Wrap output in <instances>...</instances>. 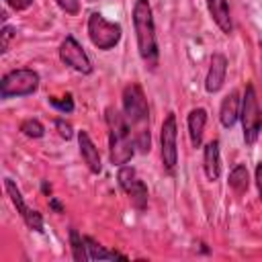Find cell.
Instances as JSON below:
<instances>
[{"mask_svg": "<svg viewBox=\"0 0 262 262\" xmlns=\"http://www.w3.org/2000/svg\"><path fill=\"white\" fill-rule=\"evenodd\" d=\"M123 115L133 133L135 147L139 154H149L151 149V121L149 106L143 88L137 82H131L123 88Z\"/></svg>", "mask_w": 262, "mask_h": 262, "instance_id": "6da1fadb", "label": "cell"}, {"mask_svg": "<svg viewBox=\"0 0 262 262\" xmlns=\"http://www.w3.org/2000/svg\"><path fill=\"white\" fill-rule=\"evenodd\" d=\"M133 29L137 39V51L147 70H156L160 63V49L154 25V12L147 0H135L133 4Z\"/></svg>", "mask_w": 262, "mask_h": 262, "instance_id": "7a4b0ae2", "label": "cell"}, {"mask_svg": "<svg viewBox=\"0 0 262 262\" xmlns=\"http://www.w3.org/2000/svg\"><path fill=\"white\" fill-rule=\"evenodd\" d=\"M104 121L108 129V158L113 166L129 164L135 154V139L125 121V115L115 106L104 108Z\"/></svg>", "mask_w": 262, "mask_h": 262, "instance_id": "3957f363", "label": "cell"}, {"mask_svg": "<svg viewBox=\"0 0 262 262\" xmlns=\"http://www.w3.org/2000/svg\"><path fill=\"white\" fill-rule=\"evenodd\" d=\"M239 119H242V131H244V143L252 147L258 141V135L262 131V111L258 104V94L254 84L246 86L244 98H242V108H239Z\"/></svg>", "mask_w": 262, "mask_h": 262, "instance_id": "277c9868", "label": "cell"}, {"mask_svg": "<svg viewBox=\"0 0 262 262\" xmlns=\"http://www.w3.org/2000/svg\"><path fill=\"white\" fill-rule=\"evenodd\" d=\"M39 88V74L31 68H18L2 76L0 80V96L14 98V96H29Z\"/></svg>", "mask_w": 262, "mask_h": 262, "instance_id": "5b68a950", "label": "cell"}, {"mask_svg": "<svg viewBox=\"0 0 262 262\" xmlns=\"http://www.w3.org/2000/svg\"><path fill=\"white\" fill-rule=\"evenodd\" d=\"M121 35H123V29L119 23L106 20L100 12H92L88 16V37L96 49L100 51L113 49L121 41Z\"/></svg>", "mask_w": 262, "mask_h": 262, "instance_id": "8992f818", "label": "cell"}, {"mask_svg": "<svg viewBox=\"0 0 262 262\" xmlns=\"http://www.w3.org/2000/svg\"><path fill=\"white\" fill-rule=\"evenodd\" d=\"M117 180H119V186L125 190V194L129 196L131 205L143 213L147 209V201H149V192H147V186L141 178H137L135 174V168L129 166V164H123L119 166V174H117Z\"/></svg>", "mask_w": 262, "mask_h": 262, "instance_id": "52a82bcc", "label": "cell"}, {"mask_svg": "<svg viewBox=\"0 0 262 262\" xmlns=\"http://www.w3.org/2000/svg\"><path fill=\"white\" fill-rule=\"evenodd\" d=\"M160 147H162V164H164L166 172L172 174L178 164V123H176L174 113H168L162 123Z\"/></svg>", "mask_w": 262, "mask_h": 262, "instance_id": "ba28073f", "label": "cell"}, {"mask_svg": "<svg viewBox=\"0 0 262 262\" xmlns=\"http://www.w3.org/2000/svg\"><path fill=\"white\" fill-rule=\"evenodd\" d=\"M59 59L68 68H72L74 72H78V74H84V76L92 74V61H90L88 53L84 51V47L72 35H68L61 41V45H59Z\"/></svg>", "mask_w": 262, "mask_h": 262, "instance_id": "9c48e42d", "label": "cell"}, {"mask_svg": "<svg viewBox=\"0 0 262 262\" xmlns=\"http://www.w3.org/2000/svg\"><path fill=\"white\" fill-rule=\"evenodd\" d=\"M4 190H6V194L10 196L12 205L16 207L18 215L23 217L25 225H27L31 231L43 233V215H41L37 209H31V207L25 203V199H23V194H20V190H18V186L14 184L12 178H4Z\"/></svg>", "mask_w": 262, "mask_h": 262, "instance_id": "30bf717a", "label": "cell"}, {"mask_svg": "<svg viewBox=\"0 0 262 262\" xmlns=\"http://www.w3.org/2000/svg\"><path fill=\"white\" fill-rule=\"evenodd\" d=\"M225 76H227V57L223 53H213L211 63H209V72L205 78V90L209 94L219 92L225 84Z\"/></svg>", "mask_w": 262, "mask_h": 262, "instance_id": "8fae6325", "label": "cell"}, {"mask_svg": "<svg viewBox=\"0 0 262 262\" xmlns=\"http://www.w3.org/2000/svg\"><path fill=\"white\" fill-rule=\"evenodd\" d=\"M78 145H80V156H82L86 168H88L92 174H100V172H102L100 154H98L94 141L90 139L88 131H78Z\"/></svg>", "mask_w": 262, "mask_h": 262, "instance_id": "7c38bea8", "label": "cell"}, {"mask_svg": "<svg viewBox=\"0 0 262 262\" xmlns=\"http://www.w3.org/2000/svg\"><path fill=\"white\" fill-rule=\"evenodd\" d=\"M203 170L211 182H215L221 176V154H219V141L217 139L209 141L203 149Z\"/></svg>", "mask_w": 262, "mask_h": 262, "instance_id": "4fadbf2b", "label": "cell"}, {"mask_svg": "<svg viewBox=\"0 0 262 262\" xmlns=\"http://www.w3.org/2000/svg\"><path fill=\"white\" fill-rule=\"evenodd\" d=\"M207 8H209L213 23L221 29V33L229 35L233 31V23H231V12H229L227 0H207Z\"/></svg>", "mask_w": 262, "mask_h": 262, "instance_id": "5bb4252c", "label": "cell"}, {"mask_svg": "<svg viewBox=\"0 0 262 262\" xmlns=\"http://www.w3.org/2000/svg\"><path fill=\"white\" fill-rule=\"evenodd\" d=\"M239 108H242V104H239L237 90H231L229 94H225V98L221 100V106H219V121H221V125L227 127V129L233 127L235 121L239 119Z\"/></svg>", "mask_w": 262, "mask_h": 262, "instance_id": "9a60e30c", "label": "cell"}, {"mask_svg": "<svg viewBox=\"0 0 262 262\" xmlns=\"http://www.w3.org/2000/svg\"><path fill=\"white\" fill-rule=\"evenodd\" d=\"M188 125V135H190V143L192 147H201L203 143V133H205V125H207V111L203 106H196L188 113L186 119Z\"/></svg>", "mask_w": 262, "mask_h": 262, "instance_id": "2e32d148", "label": "cell"}, {"mask_svg": "<svg viewBox=\"0 0 262 262\" xmlns=\"http://www.w3.org/2000/svg\"><path fill=\"white\" fill-rule=\"evenodd\" d=\"M86 246H88V256L90 260H127L125 254H119L115 250H106L104 246H100L94 237L86 235Z\"/></svg>", "mask_w": 262, "mask_h": 262, "instance_id": "e0dca14e", "label": "cell"}, {"mask_svg": "<svg viewBox=\"0 0 262 262\" xmlns=\"http://www.w3.org/2000/svg\"><path fill=\"white\" fill-rule=\"evenodd\" d=\"M70 248H72V258L76 262H86L90 260L88 256V246H86V235H82L76 227H70Z\"/></svg>", "mask_w": 262, "mask_h": 262, "instance_id": "ac0fdd59", "label": "cell"}, {"mask_svg": "<svg viewBox=\"0 0 262 262\" xmlns=\"http://www.w3.org/2000/svg\"><path fill=\"white\" fill-rule=\"evenodd\" d=\"M229 186L237 192V194H244L250 186V174H248V168L244 164H237L231 172H229Z\"/></svg>", "mask_w": 262, "mask_h": 262, "instance_id": "d6986e66", "label": "cell"}, {"mask_svg": "<svg viewBox=\"0 0 262 262\" xmlns=\"http://www.w3.org/2000/svg\"><path fill=\"white\" fill-rule=\"evenodd\" d=\"M20 133L31 137V139H39V137L45 135V127H43V123L39 119H25L20 123Z\"/></svg>", "mask_w": 262, "mask_h": 262, "instance_id": "ffe728a7", "label": "cell"}, {"mask_svg": "<svg viewBox=\"0 0 262 262\" xmlns=\"http://www.w3.org/2000/svg\"><path fill=\"white\" fill-rule=\"evenodd\" d=\"M47 100L59 113H72L74 111V98H72V94H66V96H49Z\"/></svg>", "mask_w": 262, "mask_h": 262, "instance_id": "44dd1931", "label": "cell"}, {"mask_svg": "<svg viewBox=\"0 0 262 262\" xmlns=\"http://www.w3.org/2000/svg\"><path fill=\"white\" fill-rule=\"evenodd\" d=\"M2 45H0V51L2 53H6L8 51V47H10V41L16 37V29H12V27H8L6 23H4V27H2Z\"/></svg>", "mask_w": 262, "mask_h": 262, "instance_id": "7402d4cb", "label": "cell"}, {"mask_svg": "<svg viewBox=\"0 0 262 262\" xmlns=\"http://www.w3.org/2000/svg\"><path fill=\"white\" fill-rule=\"evenodd\" d=\"M55 129H57V133H59V137L66 139V141L74 137V129H72V125H70L68 121H63V119H57V121H55Z\"/></svg>", "mask_w": 262, "mask_h": 262, "instance_id": "603a6c76", "label": "cell"}, {"mask_svg": "<svg viewBox=\"0 0 262 262\" xmlns=\"http://www.w3.org/2000/svg\"><path fill=\"white\" fill-rule=\"evenodd\" d=\"M55 4H57L63 12L72 14V16L80 12V0H55Z\"/></svg>", "mask_w": 262, "mask_h": 262, "instance_id": "cb8c5ba5", "label": "cell"}, {"mask_svg": "<svg viewBox=\"0 0 262 262\" xmlns=\"http://www.w3.org/2000/svg\"><path fill=\"white\" fill-rule=\"evenodd\" d=\"M6 6H10L12 10H27L29 6H33V0H4Z\"/></svg>", "mask_w": 262, "mask_h": 262, "instance_id": "d4e9b609", "label": "cell"}, {"mask_svg": "<svg viewBox=\"0 0 262 262\" xmlns=\"http://www.w3.org/2000/svg\"><path fill=\"white\" fill-rule=\"evenodd\" d=\"M254 180H256L258 194H260V201H262V162H258V164H256V170H254Z\"/></svg>", "mask_w": 262, "mask_h": 262, "instance_id": "484cf974", "label": "cell"}, {"mask_svg": "<svg viewBox=\"0 0 262 262\" xmlns=\"http://www.w3.org/2000/svg\"><path fill=\"white\" fill-rule=\"evenodd\" d=\"M49 209H53L55 213H63V205L55 196H49Z\"/></svg>", "mask_w": 262, "mask_h": 262, "instance_id": "4316f807", "label": "cell"}, {"mask_svg": "<svg viewBox=\"0 0 262 262\" xmlns=\"http://www.w3.org/2000/svg\"><path fill=\"white\" fill-rule=\"evenodd\" d=\"M41 190H43V194H47V196L51 194V186H49L47 182H43V184H41Z\"/></svg>", "mask_w": 262, "mask_h": 262, "instance_id": "83f0119b", "label": "cell"}, {"mask_svg": "<svg viewBox=\"0 0 262 262\" xmlns=\"http://www.w3.org/2000/svg\"><path fill=\"white\" fill-rule=\"evenodd\" d=\"M260 61H262V41H260Z\"/></svg>", "mask_w": 262, "mask_h": 262, "instance_id": "f1b7e54d", "label": "cell"}, {"mask_svg": "<svg viewBox=\"0 0 262 262\" xmlns=\"http://www.w3.org/2000/svg\"><path fill=\"white\" fill-rule=\"evenodd\" d=\"M86 2H96V0H86Z\"/></svg>", "mask_w": 262, "mask_h": 262, "instance_id": "f546056e", "label": "cell"}]
</instances>
